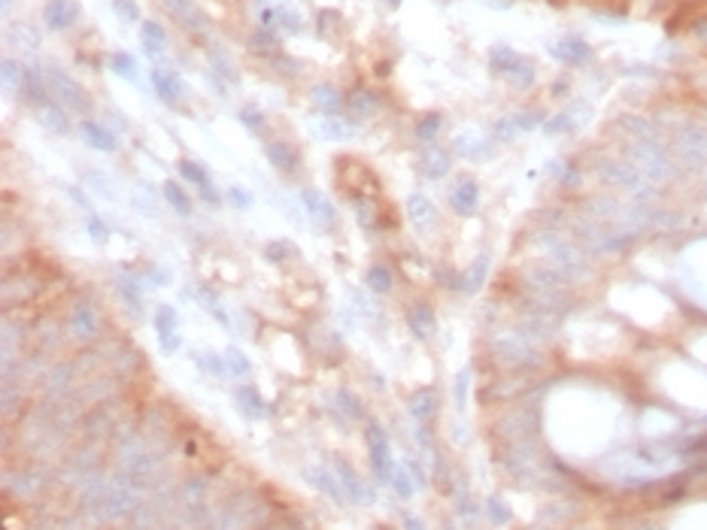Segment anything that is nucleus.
Listing matches in <instances>:
<instances>
[{"label":"nucleus","mask_w":707,"mask_h":530,"mask_svg":"<svg viewBox=\"0 0 707 530\" xmlns=\"http://www.w3.org/2000/svg\"><path fill=\"white\" fill-rule=\"evenodd\" d=\"M46 82H49V91H52V94L61 100L70 112H88V106H92V97L85 94V88L79 85L76 79H70L64 70L49 67L46 70Z\"/></svg>","instance_id":"f257e3e1"},{"label":"nucleus","mask_w":707,"mask_h":530,"mask_svg":"<svg viewBox=\"0 0 707 530\" xmlns=\"http://www.w3.org/2000/svg\"><path fill=\"white\" fill-rule=\"evenodd\" d=\"M301 203H304V209H307V216L319 224V228H334L337 224V209H334V203H331L322 191H316V188H304L301 191Z\"/></svg>","instance_id":"f03ea898"},{"label":"nucleus","mask_w":707,"mask_h":530,"mask_svg":"<svg viewBox=\"0 0 707 530\" xmlns=\"http://www.w3.org/2000/svg\"><path fill=\"white\" fill-rule=\"evenodd\" d=\"M179 319L174 307H158L155 309V331H158V343L164 355H174L179 349Z\"/></svg>","instance_id":"7ed1b4c3"},{"label":"nucleus","mask_w":707,"mask_h":530,"mask_svg":"<svg viewBox=\"0 0 707 530\" xmlns=\"http://www.w3.org/2000/svg\"><path fill=\"white\" fill-rule=\"evenodd\" d=\"M79 18V4L76 0H49L43 9V22L49 30H67Z\"/></svg>","instance_id":"20e7f679"},{"label":"nucleus","mask_w":707,"mask_h":530,"mask_svg":"<svg viewBox=\"0 0 707 530\" xmlns=\"http://www.w3.org/2000/svg\"><path fill=\"white\" fill-rule=\"evenodd\" d=\"M313 137L322 140V142H346L356 137V125L346 118H337V116H328V118H319L313 125Z\"/></svg>","instance_id":"39448f33"},{"label":"nucleus","mask_w":707,"mask_h":530,"mask_svg":"<svg viewBox=\"0 0 707 530\" xmlns=\"http://www.w3.org/2000/svg\"><path fill=\"white\" fill-rule=\"evenodd\" d=\"M152 88H155V94L164 100V104H170V106H176L179 100H183V94H186L183 79H179L174 70H164V67H155L152 70Z\"/></svg>","instance_id":"423d86ee"},{"label":"nucleus","mask_w":707,"mask_h":530,"mask_svg":"<svg viewBox=\"0 0 707 530\" xmlns=\"http://www.w3.org/2000/svg\"><path fill=\"white\" fill-rule=\"evenodd\" d=\"M407 216L413 221V228L425 233L437 224V207H434L425 195H410L407 197Z\"/></svg>","instance_id":"0eeeda50"},{"label":"nucleus","mask_w":707,"mask_h":530,"mask_svg":"<svg viewBox=\"0 0 707 530\" xmlns=\"http://www.w3.org/2000/svg\"><path fill=\"white\" fill-rule=\"evenodd\" d=\"M164 4H167L170 13L183 22V27H191V30H207L210 27V16L195 4V0H164Z\"/></svg>","instance_id":"6e6552de"},{"label":"nucleus","mask_w":707,"mask_h":530,"mask_svg":"<svg viewBox=\"0 0 707 530\" xmlns=\"http://www.w3.org/2000/svg\"><path fill=\"white\" fill-rule=\"evenodd\" d=\"M419 170H422V176H428V179H443L449 173V155L431 142V146H425L419 155Z\"/></svg>","instance_id":"1a4fd4ad"},{"label":"nucleus","mask_w":707,"mask_h":530,"mask_svg":"<svg viewBox=\"0 0 707 530\" xmlns=\"http://www.w3.org/2000/svg\"><path fill=\"white\" fill-rule=\"evenodd\" d=\"M79 134H83V140L88 142L92 149H97V152H116L119 149V140H116V134L113 130H107L100 121H83V128H79Z\"/></svg>","instance_id":"9d476101"},{"label":"nucleus","mask_w":707,"mask_h":530,"mask_svg":"<svg viewBox=\"0 0 707 530\" xmlns=\"http://www.w3.org/2000/svg\"><path fill=\"white\" fill-rule=\"evenodd\" d=\"M140 43H143V52L149 58H161L167 52V30L161 27L158 22H143L140 25Z\"/></svg>","instance_id":"9b49d317"},{"label":"nucleus","mask_w":707,"mask_h":530,"mask_svg":"<svg viewBox=\"0 0 707 530\" xmlns=\"http://www.w3.org/2000/svg\"><path fill=\"white\" fill-rule=\"evenodd\" d=\"M477 200H480V188H477V182H471V179H461L449 195V203L459 216H471V212L477 209Z\"/></svg>","instance_id":"f8f14e48"},{"label":"nucleus","mask_w":707,"mask_h":530,"mask_svg":"<svg viewBox=\"0 0 707 530\" xmlns=\"http://www.w3.org/2000/svg\"><path fill=\"white\" fill-rule=\"evenodd\" d=\"M267 161L282 173H295L301 158H298L295 146H289V142H270L267 146Z\"/></svg>","instance_id":"ddd939ff"},{"label":"nucleus","mask_w":707,"mask_h":530,"mask_svg":"<svg viewBox=\"0 0 707 530\" xmlns=\"http://www.w3.org/2000/svg\"><path fill=\"white\" fill-rule=\"evenodd\" d=\"M368 436H370V452H373V464H377V473L386 479L392 476V461H389V443L386 436L380 433V427H368Z\"/></svg>","instance_id":"4468645a"},{"label":"nucleus","mask_w":707,"mask_h":530,"mask_svg":"<svg viewBox=\"0 0 707 530\" xmlns=\"http://www.w3.org/2000/svg\"><path fill=\"white\" fill-rule=\"evenodd\" d=\"M116 288H119V297H122L128 303L131 312H143V294H140V282L131 279L128 273H119L116 276Z\"/></svg>","instance_id":"2eb2a0df"},{"label":"nucleus","mask_w":707,"mask_h":530,"mask_svg":"<svg viewBox=\"0 0 707 530\" xmlns=\"http://www.w3.org/2000/svg\"><path fill=\"white\" fill-rule=\"evenodd\" d=\"M410 328L416 331L422 340H428V336L434 333V328H437V319H434V309L425 307V303H419L416 309L410 312Z\"/></svg>","instance_id":"dca6fc26"},{"label":"nucleus","mask_w":707,"mask_h":530,"mask_svg":"<svg viewBox=\"0 0 707 530\" xmlns=\"http://www.w3.org/2000/svg\"><path fill=\"white\" fill-rule=\"evenodd\" d=\"M313 104H316L319 109H325L328 116H334V112L343 106V97H340V91L334 88V85H316L313 88Z\"/></svg>","instance_id":"f3484780"},{"label":"nucleus","mask_w":707,"mask_h":530,"mask_svg":"<svg viewBox=\"0 0 707 530\" xmlns=\"http://www.w3.org/2000/svg\"><path fill=\"white\" fill-rule=\"evenodd\" d=\"M70 328H73L76 336H95L97 333V319L92 307H76L73 315H70Z\"/></svg>","instance_id":"a211bd4d"},{"label":"nucleus","mask_w":707,"mask_h":530,"mask_svg":"<svg viewBox=\"0 0 707 530\" xmlns=\"http://www.w3.org/2000/svg\"><path fill=\"white\" fill-rule=\"evenodd\" d=\"M452 146H456L459 155L471 158V161H477V158L486 155V149H483V146H486V140L477 137V134H468V130H464V134H459L456 140H452Z\"/></svg>","instance_id":"6ab92c4d"},{"label":"nucleus","mask_w":707,"mask_h":530,"mask_svg":"<svg viewBox=\"0 0 707 530\" xmlns=\"http://www.w3.org/2000/svg\"><path fill=\"white\" fill-rule=\"evenodd\" d=\"M161 197H164V203H170L179 216H188L191 212V200H188V195L183 191L179 182H164V185H161Z\"/></svg>","instance_id":"aec40b11"},{"label":"nucleus","mask_w":707,"mask_h":530,"mask_svg":"<svg viewBox=\"0 0 707 530\" xmlns=\"http://www.w3.org/2000/svg\"><path fill=\"white\" fill-rule=\"evenodd\" d=\"M486 270H489V258H486V254H480V258L471 264L468 276H464V294H477L480 291L483 279H486Z\"/></svg>","instance_id":"412c9836"},{"label":"nucleus","mask_w":707,"mask_h":530,"mask_svg":"<svg viewBox=\"0 0 707 530\" xmlns=\"http://www.w3.org/2000/svg\"><path fill=\"white\" fill-rule=\"evenodd\" d=\"M392 270L389 267H382V264H377V267H370L368 270V288L373 291V294H389L392 291Z\"/></svg>","instance_id":"4be33fe9"},{"label":"nucleus","mask_w":707,"mask_h":530,"mask_svg":"<svg viewBox=\"0 0 707 530\" xmlns=\"http://www.w3.org/2000/svg\"><path fill=\"white\" fill-rule=\"evenodd\" d=\"M179 173H183V179H188L191 185H198L200 191H207V188H210V176H207V170L200 167L198 161L183 158V161H179Z\"/></svg>","instance_id":"5701e85b"},{"label":"nucleus","mask_w":707,"mask_h":530,"mask_svg":"<svg viewBox=\"0 0 707 530\" xmlns=\"http://www.w3.org/2000/svg\"><path fill=\"white\" fill-rule=\"evenodd\" d=\"M43 128L46 130H52V134H67L70 130V125H67V116L58 106H52V104H43Z\"/></svg>","instance_id":"b1692460"},{"label":"nucleus","mask_w":707,"mask_h":530,"mask_svg":"<svg viewBox=\"0 0 707 530\" xmlns=\"http://www.w3.org/2000/svg\"><path fill=\"white\" fill-rule=\"evenodd\" d=\"M25 79H28L25 67L6 58L4 61V85H6V91H25Z\"/></svg>","instance_id":"393cba45"},{"label":"nucleus","mask_w":707,"mask_h":530,"mask_svg":"<svg viewBox=\"0 0 707 530\" xmlns=\"http://www.w3.org/2000/svg\"><path fill=\"white\" fill-rule=\"evenodd\" d=\"M237 400H240V406H243V409L252 415V419H261V415H265V403H261V397L252 391V388H240V391H237Z\"/></svg>","instance_id":"a878e982"},{"label":"nucleus","mask_w":707,"mask_h":530,"mask_svg":"<svg viewBox=\"0 0 707 530\" xmlns=\"http://www.w3.org/2000/svg\"><path fill=\"white\" fill-rule=\"evenodd\" d=\"M158 197H161V195H149V188H146V185H143V188L137 185V195H134V207H137L140 212H146L149 218H155V216H158Z\"/></svg>","instance_id":"bb28decb"},{"label":"nucleus","mask_w":707,"mask_h":530,"mask_svg":"<svg viewBox=\"0 0 707 530\" xmlns=\"http://www.w3.org/2000/svg\"><path fill=\"white\" fill-rule=\"evenodd\" d=\"M410 409L416 419H428V415L434 412V394L431 391H419L410 397Z\"/></svg>","instance_id":"cd10ccee"},{"label":"nucleus","mask_w":707,"mask_h":530,"mask_svg":"<svg viewBox=\"0 0 707 530\" xmlns=\"http://www.w3.org/2000/svg\"><path fill=\"white\" fill-rule=\"evenodd\" d=\"M25 91H28V97L31 100H37V104H43L46 100V85H43V73H40V70H28Z\"/></svg>","instance_id":"c85d7f7f"},{"label":"nucleus","mask_w":707,"mask_h":530,"mask_svg":"<svg viewBox=\"0 0 707 530\" xmlns=\"http://www.w3.org/2000/svg\"><path fill=\"white\" fill-rule=\"evenodd\" d=\"M109 67H113V73L125 76V79H134V76H137V64H134V58L125 55V52H116L113 58H109Z\"/></svg>","instance_id":"c756f323"},{"label":"nucleus","mask_w":707,"mask_h":530,"mask_svg":"<svg viewBox=\"0 0 707 530\" xmlns=\"http://www.w3.org/2000/svg\"><path fill=\"white\" fill-rule=\"evenodd\" d=\"M437 130H440V116H437V112H431V116H425L416 125V137L422 142H431L434 137H437Z\"/></svg>","instance_id":"7c9ffc66"},{"label":"nucleus","mask_w":707,"mask_h":530,"mask_svg":"<svg viewBox=\"0 0 707 530\" xmlns=\"http://www.w3.org/2000/svg\"><path fill=\"white\" fill-rule=\"evenodd\" d=\"M113 9H116V16L122 18V22H128V25H137L140 22L137 0H113Z\"/></svg>","instance_id":"2f4dec72"},{"label":"nucleus","mask_w":707,"mask_h":530,"mask_svg":"<svg viewBox=\"0 0 707 530\" xmlns=\"http://www.w3.org/2000/svg\"><path fill=\"white\" fill-rule=\"evenodd\" d=\"M225 361H228V370L237 373V376H246V373L252 370L249 361H246V355L240 352V349H234V345H231V349L225 352Z\"/></svg>","instance_id":"473e14b6"},{"label":"nucleus","mask_w":707,"mask_h":530,"mask_svg":"<svg viewBox=\"0 0 707 530\" xmlns=\"http://www.w3.org/2000/svg\"><path fill=\"white\" fill-rule=\"evenodd\" d=\"M274 22H279V27L289 30V34H298V30H301V18L291 13V9H282V6L274 9Z\"/></svg>","instance_id":"72a5a7b5"},{"label":"nucleus","mask_w":707,"mask_h":530,"mask_svg":"<svg viewBox=\"0 0 707 530\" xmlns=\"http://www.w3.org/2000/svg\"><path fill=\"white\" fill-rule=\"evenodd\" d=\"M310 479H313V482H316L319 488H322V491H325V494H331V497H337V500H340V488H337V482H334V479H331L325 470H310L307 473Z\"/></svg>","instance_id":"f704fd0d"},{"label":"nucleus","mask_w":707,"mask_h":530,"mask_svg":"<svg viewBox=\"0 0 707 530\" xmlns=\"http://www.w3.org/2000/svg\"><path fill=\"white\" fill-rule=\"evenodd\" d=\"M85 230H88V237H92L95 242H107V240H109V230H107V224L100 221L97 216H88V221H85Z\"/></svg>","instance_id":"c9c22d12"},{"label":"nucleus","mask_w":707,"mask_h":530,"mask_svg":"<svg viewBox=\"0 0 707 530\" xmlns=\"http://www.w3.org/2000/svg\"><path fill=\"white\" fill-rule=\"evenodd\" d=\"M210 61H213V67L219 70L222 76L228 79V82H237V70L231 67V61H228L225 55H219V52H210Z\"/></svg>","instance_id":"e433bc0d"},{"label":"nucleus","mask_w":707,"mask_h":530,"mask_svg":"<svg viewBox=\"0 0 707 530\" xmlns=\"http://www.w3.org/2000/svg\"><path fill=\"white\" fill-rule=\"evenodd\" d=\"M198 297L204 300V307H207L210 312H213V315H216V319H219L222 324H228V315H225V309H222V303H219V300H216V297H213V294H210L207 288H204V291H198Z\"/></svg>","instance_id":"4c0bfd02"},{"label":"nucleus","mask_w":707,"mask_h":530,"mask_svg":"<svg viewBox=\"0 0 707 530\" xmlns=\"http://www.w3.org/2000/svg\"><path fill=\"white\" fill-rule=\"evenodd\" d=\"M228 200L234 203L237 209H249V207H252V195H249L246 188H240V185H231V188H228Z\"/></svg>","instance_id":"58836bf2"},{"label":"nucleus","mask_w":707,"mask_h":530,"mask_svg":"<svg viewBox=\"0 0 707 530\" xmlns=\"http://www.w3.org/2000/svg\"><path fill=\"white\" fill-rule=\"evenodd\" d=\"M349 104H352V109H356V112H373V106H377V100H373V97L368 94V91H358V94H352Z\"/></svg>","instance_id":"ea45409f"},{"label":"nucleus","mask_w":707,"mask_h":530,"mask_svg":"<svg viewBox=\"0 0 707 530\" xmlns=\"http://www.w3.org/2000/svg\"><path fill=\"white\" fill-rule=\"evenodd\" d=\"M356 207V216H358V221L365 224V228H373V207L370 203H365V200H356L352 203Z\"/></svg>","instance_id":"a19ab883"},{"label":"nucleus","mask_w":707,"mask_h":530,"mask_svg":"<svg viewBox=\"0 0 707 530\" xmlns=\"http://www.w3.org/2000/svg\"><path fill=\"white\" fill-rule=\"evenodd\" d=\"M289 252H291V249L286 246V240H274V242L267 246V258H270V261H282Z\"/></svg>","instance_id":"79ce46f5"},{"label":"nucleus","mask_w":707,"mask_h":530,"mask_svg":"<svg viewBox=\"0 0 707 530\" xmlns=\"http://www.w3.org/2000/svg\"><path fill=\"white\" fill-rule=\"evenodd\" d=\"M200 361H204V366H207V370H213L216 376H222V373H225V366H222V358H219V355H213V352L200 355Z\"/></svg>","instance_id":"37998d69"},{"label":"nucleus","mask_w":707,"mask_h":530,"mask_svg":"<svg viewBox=\"0 0 707 530\" xmlns=\"http://www.w3.org/2000/svg\"><path fill=\"white\" fill-rule=\"evenodd\" d=\"M252 46H267V49H277V37L265 27V30H258V34L252 37Z\"/></svg>","instance_id":"c03bdc74"},{"label":"nucleus","mask_w":707,"mask_h":530,"mask_svg":"<svg viewBox=\"0 0 707 530\" xmlns=\"http://www.w3.org/2000/svg\"><path fill=\"white\" fill-rule=\"evenodd\" d=\"M395 485H398V494L401 497H410L413 494V485H410V476L407 473H398L395 476Z\"/></svg>","instance_id":"a18cd8bd"},{"label":"nucleus","mask_w":707,"mask_h":530,"mask_svg":"<svg viewBox=\"0 0 707 530\" xmlns=\"http://www.w3.org/2000/svg\"><path fill=\"white\" fill-rule=\"evenodd\" d=\"M243 121H246V128H258L265 118H261L255 109H243Z\"/></svg>","instance_id":"49530a36"},{"label":"nucleus","mask_w":707,"mask_h":530,"mask_svg":"<svg viewBox=\"0 0 707 530\" xmlns=\"http://www.w3.org/2000/svg\"><path fill=\"white\" fill-rule=\"evenodd\" d=\"M152 279H155L158 285H167V282H170V273H167V270H164V273H161L158 267H152Z\"/></svg>","instance_id":"de8ad7c7"},{"label":"nucleus","mask_w":707,"mask_h":530,"mask_svg":"<svg viewBox=\"0 0 707 530\" xmlns=\"http://www.w3.org/2000/svg\"><path fill=\"white\" fill-rule=\"evenodd\" d=\"M407 524H410V530H422V524H419L413 515H407Z\"/></svg>","instance_id":"09e8293b"},{"label":"nucleus","mask_w":707,"mask_h":530,"mask_svg":"<svg viewBox=\"0 0 707 530\" xmlns=\"http://www.w3.org/2000/svg\"><path fill=\"white\" fill-rule=\"evenodd\" d=\"M9 4H13V0H4V9H9Z\"/></svg>","instance_id":"8fccbe9b"},{"label":"nucleus","mask_w":707,"mask_h":530,"mask_svg":"<svg viewBox=\"0 0 707 530\" xmlns=\"http://www.w3.org/2000/svg\"><path fill=\"white\" fill-rule=\"evenodd\" d=\"M389 4H398V0H389Z\"/></svg>","instance_id":"3c124183"}]
</instances>
